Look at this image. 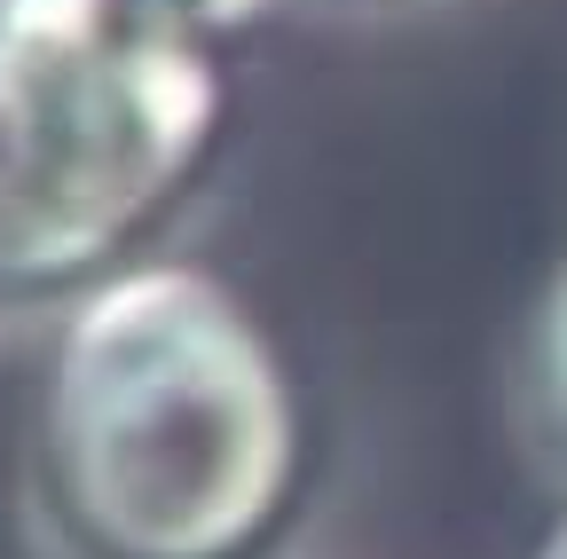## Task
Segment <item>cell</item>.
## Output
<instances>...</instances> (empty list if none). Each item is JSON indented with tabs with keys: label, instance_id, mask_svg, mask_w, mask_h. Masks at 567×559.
I'll list each match as a JSON object with an SVG mask.
<instances>
[{
	"label": "cell",
	"instance_id": "277c9868",
	"mask_svg": "<svg viewBox=\"0 0 567 559\" xmlns=\"http://www.w3.org/2000/svg\"><path fill=\"white\" fill-rule=\"evenodd\" d=\"M174 9H189L197 24H213L221 40H237V32H252V24L276 9V0H174Z\"/></svg>",
	"mask_w": 567,
	"mask_h": 559
},
{
	"label": "cell",
	"instance_id": "7a4b0ae2",
	"mask_svg": "<svg viewBox=\"0 0 567 559\" xmlns=\"http://www.w3.org/2000/svg\"><path fill=\"white\" fill-rule=\"evenodd\" d=\"M229 40L174 0H0V292L118 276L213 174Z\"/></svg>",
	"mask_w": 567,
	"mask_h": 559
},
{
	"label": "cell",
	"instance_id": "5b68a950",
	"mask_svg": "<svg viewBox=\"0 0 567 559\" xmlns=\"http://www.w3.org/2000/svg\"><path fill=\"white\" fill-rule=\"evenodd\" d=\"M544 559H567V520H559V536L544 544Z\"/></svg>",
	"mask_w": 567,
	"mask_h": 559
},
{
	"label": "cell",
	"instance_id": "3957f363",
	"mask_svg": "<svg viewBox=\"0 0 567 559\" xmlns=\"http://www.w3.org/2000/svg\"><path fill=\"white\" fill-rule=\"evenodd\" d=\"M536 394H544V417L567 449V268L551 276V292L536 308Z\"/></svg>",
	"mask_w": 567,
	"mask_h": 559
},
{
	"label": "cell",
	"instance_id": "6da1fadb",
	"mask_svg": "<svg viewBox=\"0 0 567 559\" xmlns=\"http://www.w3.org/2000/svg\"><path fill=\"white\" fill-rule=\"evenodd\" d=\"M308 402L260 308L197 260L71 300L40 379V488L87 559H260L308 488Z\"/></svg>",
	"mask_w": 567,
	"mask_h": 559
}]
</instances>
